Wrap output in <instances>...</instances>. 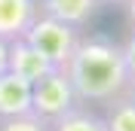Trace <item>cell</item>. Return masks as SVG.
<instances>
[{"label":"cell","mask_w":135,"mask_h":131,"mask_svg":"<svg viewBox=\"0 0 135 131\" xmlns=\"http://www.w3.org/2000/svg\"><path fill=\"white\" fill-rule=\"evenodd\" d=\"M9 70L16 76H22V79H28V82H37L49 70H59V67H52L25 37H18V40L9 43Z\"/></svg>","instance_id":"obj_5"},{"label":"cell","mask_w":135,"mask_h":131,"mask_svg":"<svg viewBox=\"0 0 135 131\" xmlns=\"http://www.w3.org/2000/svg\"><path fill=\"white\" fill-rule=\"evenodd\" d=\"M40 15H52L71 28H83L98 9V0H40Z\"/></svg>","instance_id":"obj_7"},{"label":"cell","mask_w":135,"mask_h":131,"mask_svg":"<svg viewBox=\"0 0 135 131\" xmlns=\"http://www.w3.org/2000/svg\"><path fill=\"white\" fill-rule=\"evenodd\" d=\"M49 131H108L104 119L83 107H71L68 113H61L59 119L49 122Z\"/></svg>","instance_id":"obj_8"},{"label":"cell","mask_w":135,"mask_h":131,"mask_svg":"<svg viewBox=\"0 0 135 131\" xmlns=\"http://www.w3.org/2000/svg\"><path fill=\"white\" fill-rule=\"evenodd\" d=\"M71 107H77V95L65 70H49L43 79L31 82V113H37L40 119L52 122Z\"/></svg>","instance_id":"obj_3"},{"label":"cell","mask_w":135,"mask_h":131,"mask_svg":"<svg viewBox=\"0 0 135 131\" xmlns=\"http://www.w3.org/2000/svg\"><path fill=\"white\" fill-rule=\"evenodd\" d=\"M0 131H49V122L40 119L37 113H25V116L0 119Z\"/></svg>","instance_id":"obj_10"},{"label":"cell","mask_w":135,"mask_h":131,"mask_svg":"<svg viewBox=\"0 0 135 131\" xmlns=\"http://www.w3.org/2000/svg\"><path fill=\"white\" fill-rule=\"evenodd\" d=\"M25 40L31 43V46L40 52L52 67H59V70H61V67L68 64V58L74 55L80 37H77V28L65 25V21H59V18L37 15V18H34V25L28 28Z\"/></svg>","instance_id":"obj_2"},{"label":"cell","mask_w":135,"mask_h":131,"mask_svg":"<svg viewBox=\"0 0 135 131\" xmlns=\"http://www.w3.org/2000/svg\"><path fill=\"white\" fill-rule=\"evenodd\" d=\"M37 15H40L37 0H0V40L12 43L25 37Z\"/></svg>","instance_id":"obj_4"},{"label":"cell","mask_w":135,"mask_h":131,"mask_svg":"<svg viewBox=\"0 0 135 131\" xmlns=\"http://www.w3.org/2000/svg\"><path fill=\"white\" fill-rule=\"evenodd\" d=\"M126 6H129V18H132V25H135V0H126Z\"/></svg>","instance_id":"obj_13"},{"label":"cell","mask_w":135,"mask_h":131,"mask_svg":"<svg viewBox=\"0 0 135 131\" xmlns=\"http://www.w3.org/2000/svg\"><path fill=\"white\" fill-rule=\"evenodd\" d=\"M129 98L135 101V79H132V85H129Z\"/></svg>","instance_id":"obj_14"},{"label":"cell","mask_w":135,"mask_h":131,"mask_svg":"<svg viewBox=\"0 0 135 131\" xmlns=\"http://www.w3.org/2000/svg\"><path fill=\"white\" fill-rule=\"evenodd\" d=\"M98 3H126V0H98Z\"/></svg>","instance_id":"obj_15"},{"label":"cell","mask_w":135,"mask_h":131,"mask_svg":"<svg viewBox=\"0 0 135 131\" xmlns=\"http://www.w3.org/2000/svg\"><path fill=\"white\" fill-rule=\"evenodd\" d=\"M108 131H135V101L129 95L110 101V110L104 116Z\"/></svg>","instance_id":"obj_9"},{"label":"cell","mask_w":135,"mask_h":131,"mask_svg":"<svg viewBox=\"0 0 135 131\" xmlns=\"http://www.w3.org/2000/svg\"><path fill=\"white\" fill-rule=\"evenodd\" d=\"M120 49H123L126 67H129V73H132V79H135V31H132V37L126 40V46H120Z\"/></svg>","instance_id":"obj_11"},{"label":"cell","mask_w":135,"mask_h":131,"mask_svg":"<svg viewBox=\"0 0 135 131\" xmlns=\"http://www.w3.org/2000/svg\"><path fill=\"white\" fill-rule=\"evenodd\" d=\"M9 70V43L0 40V73H6Z\"/></svg>","instance_id":"obj_12"},{"label":"cell","mask_w":135,"mask_h":131,"mask_svg":"<svg viewBox=\"0 0 135 131\" xmlns=\"http://www.w3.org/2000/svg\"><path fill=\"white\" fill-rule=\"evenodd\" d=\"M31 113V82L12 70L0 73V119Z\"/></svg>","instance_id":"obj_6"},{"label":"cell","mask_w":135,"mask_h":131,"mask_svg":"<svg viewBox=\"0 0 135 131\" xmlns=\"http://www.w3.org/2000/svg\"><path fill=\"white\" fill-rule=\"evenodd\" d=\"M71 79L77 101H104L110 104L114 98L129 95L132 73L126 67L123 49L108 37H89L77 43L74 55L61 67Z\"/></svg>","instance_id":"obj_1"}]
</instances>
